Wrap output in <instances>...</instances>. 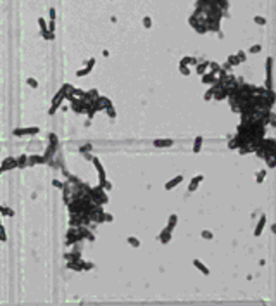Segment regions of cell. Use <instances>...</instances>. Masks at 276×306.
Instances as JSON below:
<instances>
[{
  "label": "cell",
  "instance_id": "9",
  "mask_svg": "<svg viewBox=\"0 0 276 306\" xmlns=\"http://www.w3.org/2000/svg\"><path fill=\"white\" fill-rule=\"evenodd\" d=\"M264 225H266V214H262V216L259 218V223H257V227H255V230H254V235H255V237H259L261 234H262Z\"/></svg>",
  "mask_w": 276,
  "mask_h": 306
},
{
  "label": "cell",
  "instance_id": "29",
  "mask_svg": "<svg viewBox=\"0 0 276 306\" xmlns=\"http://www.w3.org/2000/svg\"><path fill=\"white\" fill-rule=\"evenodd\" d=\"M0 214H5V216H14V211L10 209V208H5V206H2V211H0Z\"/></svg>",
  "mask_w": 276,
  "mask_h": 306
},
{
  "label": "cell",
  "instance_id": "5",
  "mask_svg": "<svg viewBox=\"0 0 276 306\" xmlns=\"http://www.w3.org/2000/svg\"><path fill=\"white\" fill-rule=\"evenodd\" d=\"M43 163H47L43 156H36V154H33V156H30V158H28L26 168H28V166H33V164H43Z\"/></svg>",
  "mask_w": 276,
  "mask_h": 306
},
{
  "label": "cell",
  "instance_id": "16",
  "mask_svg": "<svg viewBox=\"0 0 276 306\" xmlns=\"http://www.w3.org/2000/svg\"><path fill=\"white\" fill-rule=\"evenodd\" d=\"M169 145H173V140H169V139L154 140V147H169Z\"/></svg>",
  "mask_w": 276,
  "mask_h": 306
},
{
  "label": "cell",
  "instance_id": "27",
  "mask_svg": "<svg viewBox=\"0 0 276 306\" xmlns=\"http://www.w3.org/2000/svg\"><path fill=\"white\" fill-rule=\"evenodd\" d=\"M202 239L210 241V239H214V234L210 232V230H202Z\"/></svg>",
  "mask_w": 276,
  "mask_h": 306
},
{
  "label": "cell",
  "instance_id": "4",
  "mask_svg": "<svg viewBox=\"0 0 276 306\" xmlns=\"http://www.w3.org/2000/svg\"><path fill=\"white\" fill-rule=\"evenodd\" d=\"M93 66H95V59H88L86 66H85V68H81L79 71H76V76H79V78H81V76H86V74L93 69Z\"/></svg>",
  "mask_w": 276,
  "mask_h": 306
},
{
  "label": "cell",
  "instance_id": "22",
  "mask_svg": "<svg viewBox=\"0 0 276 306\" xmlns=\"http://www.w3.org/2000/svg\"><path fill=\"white\" fill-rule=\"evenodd\" d=\"M209 68H210V71H209L210 74H218L219 69H221V66L216 64V62H209Z\"/></svg>",
  "mask_w": 276,
  "mask_h": 306
},
{
  "label": "cell",
  "instance_id": "24",
  "mask_svg": "<svg viewBox=\"0 0 276 306\" xmlns=\"http://www.w3.org/2000/svg\"><path fill=\"white\" fill-rule=\"evenodd\" d=\"M271 71H273V59L271 57H267V61H266V73H267V76H271Z\"/></svg>",
  "mask_w": 276,
  "mask_h": 306
},
{
  "label": "cell",
  "instance_id": "41",
  "mask_svg": "<svg viewBox=\"0 0 276 306\" xmlns=\"http://www.w3.org/2000/svg\"><path fill=\"white\" fill-rule=\"evenodd\" d=\"M188 64H190V57H188V56L183 57V59L180 61V66H188Z\"/></svg>",
  "mask_w": 276,
  "mask_h": 306
},
{
  "label": "cell",
  "instance_id": "18",
  "mask_svg": "<svg viewBox=\"0 0 276 306\" xmlns=\"http://www.w3.org/2000/svg\"><path fill=\"white\" fill-rule=\"evenodd\" d=\"M176 225H178V216H176V214H171V216H169V220H167V228L173 232V228H174Z\"/></svg>",
  "mask_w": 276,
  "mask_h": 306
},
{
  "label": "cell",
  "instance_id": "33",
  "mask_svg": "<svg viewBox=\"0 0 276 306\" xmlns=\"http://www.w3.org/2000/svg\"><path fill=\"white\" fill-rule=\"evenodd\" d=\"M254 23H255V24H261V26H264V24H266V19L261 18V16H255V18H254Z\"/></svg>",
  "mask_w": 276,
  "mask_h": 306
},
{
  "label": "cell",
  "instance_id": "10",
  "mask_svg": "<svg viewBox=\"0 0 276 306\" xmlns=\"http://www.w3.org/2000/svg\"><path fill=\"white\" fill-rule=\"evenodd\" d=\"M159 241H161L162 244H167V242L171 241V230H169L167 227L164 228V230H162L161 234H159Z\"/></svg>",
  "mask_w": 276,
  "mask_h": 306
},
{
  "label": "cell",
  "instance_id": "3",
  "mask_svg": "<svg viewBox=\"0 0 276 306\" xmlns=\"http://www.w3.org/2000/svg\"><path fill=\"white\" fill-rule=\"evenodd\" d=\"M38 131H40L38 126H26V128H16L12 133L16 137H24V135H36Z\"/></svg>",
  "mask_w": 276,
  "mask_h": 306
},
{
  "label": "cell",
  "instance_id": "6",
  "mask_svg": "<svg viewBox=\"0 0 276 306\" xmlns=\"http://www.w3.org/2000/svg\"><path fill=\"white\" fill-rule=\"evenodd\" d=\"M57 152V145L55 144H48V147L45 149V154H43V158L45 161H50V159L54 158V154Z\"/></svg>",
  "mask_w": 276,
  "mask_h": 306
},
{
  "label": "cell",
  "instance_id": "26",
  "mask_svg": "<svg viewBox=\"0 0 276 306\" xmlns=\"http://www.w3.org/2000/svg\"><path fill=\"white\" fill-rule=\"evenodd\" d=\"M105 113H107V116H109V118H116L114 105H107V107H105Z\"/></svg>",
  "mask_w": 276,
  "mask_h": 306
},
{
  "label": "cell",
  "instance_id": "32",
  "mask_svg": "<svg viewBox=\"0 0 276 306\" xmlns=\"http://www.w3.org/2000/svg\"><path fill=\"white\" fill-rule=\"evenodd\" d=\"M0 241H2V242L7 241V235H5V228H4V225H0Z\"/></svg>",
  "mask_w": 276,
  "mask_h": 306
},
{
  "label": "cell",
  "instance_id": "7",
  "mask_svg": "<svg viewBox=\"0 0 276 306\" xmlns=\"http://www.w3.org/2000/svg\"><path fill=\"white\" fill-rule=\"evenodd\" d=\"M181 182H183V175H178V176H174V178L169 180V182L164 185V188H166V190H171V188H174L176 185H180Z\"/></svg>",
  "mask_w": 276,
  "mask_h": 306
},
{
  "label": "cell",
  "instance_id": "15",
  "mask_svg": "<svg viewBox=\"0 0 276 306\" xmlns=\"http://www.w3.org/2000/svg\"><path fill=\"white\" fill-rule=\"evenodd\" d=\"M69 270H74V271H81V259H73V261H67L66 265Z\"/></svg>",
  "mask_w": 276,
  "mask_h": 306
},
{
  "label": "cell",
  "instance_id": "31",
  "mask_svg": "<svg viewBox=\"0 0 276 306\" xmlns=\"http://www.w3.org/2000/svg\"><path fill=\"white\" fill-rule=\"evenodd\" d=\"M180 71H181V74H183V76H188V74L192 73L188 66H180Z\"/></svg>",
  "mask_w": 276,
  "mask_h": 306
},
{
  "label": "cell",
  "instance_id": "43",
  "mask_svg": "<svg viewBox=\"0 0 276 306\" xmlns=\"http://www.w3.org/2000/svg\"><path fill=\"white\" fill-rule=\"evenodd\" d=\"M4 171H5V170H4V168H2V166H0V175H2V173H4Z\"/></svg>",
  "mask_w": 276,
  "mask_h": 306
},
{
  "label": "cell",
  "instance_id": "36",
  "mask_svg": "<svg viewBox=\"0 0 276 306\" xmlns=\"http://www.w3.org/2000/svg\"><path fill=\"white\" fill-rule=\"evenodd\" d=\"M42 36H43L45 40H54V33H50V31H43Z\"/></svg>",
  "mask_w": 276,
  "mask_h": 306
},
{
  "label": "cell",
  "instance_id": "25",
  "mask_svg": "<svg viewBox=\"0 0 276 306\" xmlns=\"http://www.w3.org/2000/svg\"><path fill=\"white\" fill-rule=\"evenodd\" d=\"M38 26H40V33L47 31V21L43 18H38Z\"/></svg>",
  "mask_w": 276,
  "mask_h": 306
},
{
  "label": "cell",
  "instance_id": "35",
  "mask_svg": "<svg viewBox=\"0 0 276 306\" xmlns=\"http://www.w3.org/2000/svg\"><path fill=\"white\" fill-rule=\"evenodd\" d=\"M28 85H30L31 88H36L38 87V81H36L35 78H28Z\"/></svg>",
  "mask_w": 276,
  "mask_h": 306
},
{
  "label": "cell",
  "instance_id": "40",
  "mask_svg": "<svg viewBox=\"0 0 276 306\" xmlns=\"http://www.w3.org/2000/svg\"><path fill=\"white\" fill-rule=\"evenodd\" d=\"M52 185H54L55 188H64V184H62V182H59V180H54Z\"/></svg>",
  "mask_w": 276,
  "mask_h": 306
},
{
  "label": "cell",
  "instance_id": "14",
  "mask_svg": "<svg viewBox=\"0 0 276 306\" xmlns=\"http://www.w3.org/2000/svg\"><path fill=\"white\" fill-rule=\"evenodd\" d=\"M216 81H218V80H216V74H210L209 71L202 74V83H204V85H207V83H216Z\"/></svg>",
  "mask_w": 276,
  "mask_h": 306
},
{
  "label": "cell",
  "instance_id": "1",
  "mask_svg": "<svg viewBox=\"0 0 276 306\" xmlns=\"http://www.w3.org/2000/svg\"><path fill=\"white\" fill-rule=\"evenodd\" d=\"M69 88H71L69 83H64V85L61 87V90H59L55 95H54V99H52V107L48 109V114H50V116H52V114H55V111L61 107L62 101H64V97H66V92L69 90Z\"/></svg>",
  "mask_w": 276,
  "mask_h": 306
},
{
  "label": "cell",
  "instance_id": "38",
  "mask_svg": "<svg viewBox=\"0 0 276 306\" xmlns=\"http://www.w3.org/2000/svg\"><path fill=\"white\" fill-rule=\"evenodd\" d=\"M249 52H250V54H257V52H261V45H254V47H250Z\"/></svg>",
  "mask_w": 276,
  "mask_h": 306
},
{
  "label": "cell",
  "instance_id": "13",
  "mask_svg": "<svg viewBox=\"0 0 276 306\" xmlns=\"http://www.w3.org/2000/svg\"><path fill=\"white\" fill-rule=\"evenodd\" d=\"M197 68H195V73L197 74H204V73H207V69H209V61H204V62H200V64H195Z\"/></svg>",
  "mask_w": 276,
  "mask_h": 306
},
{
  "label": "cell",
  "instance_id": "28",
  "mask_svg": "<svg viewBox=\"0 0 276 306\" xmlns=\"http://www.w3.org/2000/svg\"><path fill=\"white\" fill-rule=\"evenodd\" d=\"M93 265L92 261H81V270H93Z\"/></svg>",
  "mask_w": 276,
  "mask_h": 306
},
{
  "label": "cell",
  "instance_id": "8",
  "mask_svg": "<svg viewBox=\"0 0 276 306\" xmlns=\"http://www.w3.org/2000/svg\"><path fill=\"white\" fill-rule=\"evenodd\" d=\"M202 180H204V175L193 176L192 182H190V185H188V192H195V190H197V187H198V184H200Z\"/></svg>",
  "mask_w": 276,
  "mask_h": 306
},
{
  "label": "cell",
  "instance_id": "23",
  "mask_svg": "<svg viewBox=\"0 0 276 306\" xmlns=\"http://www.w3.org/2000/svg\"><path fill=\"white\" fill-rule=\"evenodd\" d=\"M228 64L233 68V66H238V64H240V61H238L237 56H228Z\"/></svg>",
  "mask_w": 276,
  "mask_h": 306
},
{
  "label": "cell",
  "instance_id": "34",
  "mask_svg": "<svg viewBox=\"0 0 276 306\" xmlns=\"http://www.w3.org/2000/svg\"><path fill=\"white\" fill-rule=\"evenodd\" d=\"M48 139H50V144L59 145V139H57V135H55V133H50V135H48Z\"/></svg>",
  "mask_w": 276,
  "mask_h": 306
},
{
  "label": "cell",
  "instance_id": "44",
  "mask_svg": "<svg viewBox=\"0 0 276 306\" xmlns=\"http://www.w3.org/2000/svg\"><path fill=\"white\" fill-rule=\"evenodd\" d=\"M0 211H2V206H0Z\"/></svg>",
  "mask_w": 276,
  "mask_h": 306
},
{
  "label": "cell",
  "instance_id": "12",
  "mask_svg": "<svg viewBox=\"0 0 276 306\" xmlns=\"http://www.w3.org/2000/svg\"><path fill=\"white\" fill-rule=\"evenodd\" d=\"M192 265H193L195 268H197L198 271H202L204 275H209V268H207L206 265H204V263L200 261V259H193V263H192Z\"/></svg>",
  "mask_w": 276,
  "mask_h": 306
},
{
  "label": "cell",
  "instance_id": "19",
  "mask_svg": "<svg viewBox=\"0 0 276 306\" xmlns=\"http://www.w3.org/2000/svg\"><path fill=\"white\" fill-rule=\"evenodd\" d=\"M16 161H18V168H26L28 156H26V154H22V156H19V158L16 159Z\"/></svg>",
  "mask_w": 276,
  "mask_h": 306
},
{
  "label": "cell",
  "instance_id": "42",
  "mask_svg": "<svg viewBox=\"0 0 276 306\" xmlns=\"http://www.w3.org/2000/svg\"><path fill=\"white\" fill-rule=\"evenodd\" d=\"M104 220H105V221H112V220H114V218H112V216H110V214H104Z\"/></svg>",
  "mask_w": 276,
  "mask_h": 306
},
{
  "label": "cell",
  "instance_id": "20",
  "mask_svg": "<svg viewBox=\"0 0 276 306\" xmlns=\"http://www.w3.org/2000/svg\"><path fill=\"white\" fill-rule=\"evenodd\" d=\"M266 175H267V171H266V170H261V171L257 173V176H255V182H257V184H262L264 178H266Z\"/></svg>",
  "mask_w": 276,
  "mask_h": 306
},
{
  "label": "cell",
  "instance_id": "2",
  "mask_svg": "<svg viewBox=\"0 0 276 306\" xmlns=\"http://www.w3.org/2000/svg\"><path fill=\"white\" fill-rule=\"evenodd\" d=\"M92 163H93V166H95V170L98 171V176H100V182H98V185H100V187H104V184L107 182V175H105V170H104V166H102L100 159L97 158V156H93V158H92Z\"/></svg>",
  "mask_w": 276,
  "mask_h": 306
},
{
  "label": "cell",
  "instance_id": "11",
  "mask_svg": "<svg viewBox=\"0 0 276 306\" xmlns=\"http://www.w3.org/2000/svg\"><path fill=\"white\" fill-rule=\"evenodd\" d=\"M230 93H228V88L226 87H221L219 90H216L214 92V97H216V101H223V99H226Z\"/></svg>",
  "mask_w": 276,
  "mask_h": 306
},
{
  "label": "cell",
  "instance_id": "21",
  "mask_svg": "<svg viewBox=\"0 0 276 306\" xmlns=\"http://www.w3.org/2000/svg\"><path fill=\"white\" fill-rule=\"evenodd\" d=\"M126 242H128L130 246H131V247H140V241H138L136 237H128Z\"/></svg>",
  "mask_w": 276,
  "mask_h": 306
},
{
  "label": "cell",
  "instance_id": "39",
  "mask_svg": "<svg viewBox=\"0 0 276 306\" xmlns=\"http://www.w3.org/2000/svg\"><path fill=\"white\" fill-rule=\"evenodd\" d=\"M237 57H238V61H240V62H243V61L247 59V57H245V52H243V50H240V52L237 54Z\"/></svg>",
  "mask_w": 276,
  "mask_h": 306
},
{
  "label": "cell",
  "instance_id": "17",
  "mask_svg": "<svg viewBox=\"0 0 276 306\" xmlns=\"http://www.w3.org/2000/svg\"><path fill=\"white\" fill-rule=\"evenodd\" d=\"M202 142H204V137H197V139H195V142H193V152H195V154L200 152Z\"/></svg>",
  "mask_w": 276,
  "mask_h": 306
},
{
  "label": "cell",
  "instance_id": "37",
  "mask_svg": "<svg viewBox=\"0 0 276 306\" xmlns=\"http://www.w3.org/2000/svg\"><path fill=\"white\" fill-rule=\"evenodd\" d=\"M48 16H50V21H55V18H57V16H55V9H54V7H50Z\"/></svg>",
  "mask_w": 276,
  "mask_h": 306
},
{
  "label": "cell",
  "instance_id": "30",
  "mask_svg": "<svg viewBox=\"0 0 276 306\" xmlns=\"http://www.w3.org/2000/svg\"><path fill=\"white\" fill-rule=\"evenodd\" d=\"M143 26L147 28V30H149V28H152V19H150L149 16H145V18H143Z\"/></svg>",
  "mask_w": 276,
  "mask_h": 306
}]
</instances>
